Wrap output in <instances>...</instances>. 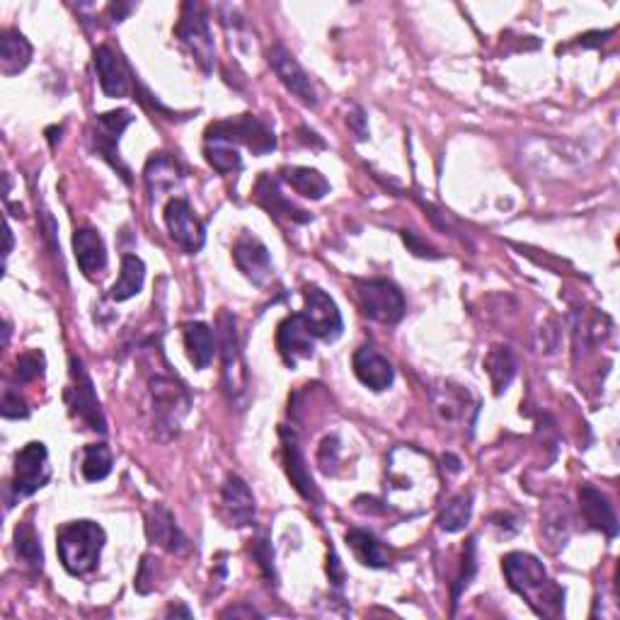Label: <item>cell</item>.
<instances>
[{
	"label": "cell",
	"instance_id": "cell-1",
	"mask_svg": "<svg viewBox=\"0 0 620 620\" xmlns=\"http://www.w3.org/2000/svg\"><path fill=\"white\" fill-rule=\"evenodd\" d=\"M439 492L436 465L417 446H395L388 456L386 507L415 516L434 502Z\"/></svg>",
	"mask_w": 620,
	"mask_h": 620
},
{
	"label": "cell",
	"instance_id": "cell-2",
	"mask_svg": "<svg viewBox=\"0 0 620 620\" xmlns=\"http://www.w3.org/2000/svg\"><path fill=\"white\" fill-rule=\"evenodd\" d=\"M509 587L541 618H560L565 611V589L545 572L543 562L531 553H509L502 558Z\"/></svg>",
	"mask_w": 620,
	"mask_h": 620
},
{
	"label": "cell",
	"instance_id": "cell-3",
	"mask_svg": "<svg viewBox=\"0 0 620 620\" xmlns=\"http://www.w3.org/2000/svg\"><path fill=\"white\" fill-rule=\"evenodd\" d=\"M105 541V528L95 524V521L83 519L63 524L56 533V548H59L63 570L73 574V577H85V574L95 572L97 565H100Z\"/></svg>",
	"mask_w": 620,
	"mask_h": 620
},
{
	"label": "cell",
	"instance_id": "cell-4",
	"mask_svg": "<svg viewBox=\"0 0 620 620\" xmlns=\"http://www.w3.org/2000/svg\"><path fill=\"white\" fill-rule=\"evenodd\" d=\"M148 403H151L155 432H163L168 439L180 429L192 398H189V390L170 371H155L148 376Z\"/></svg>",
	"mask_w": 620,
	"mask_h": 620
},
{
	"label": "cell",
	"instance_id": "cell-5",
	"mask_svg": "<svg viewBox=\"0 0 620 620\" xmlns=\"http://www.w3.org/2000/svg\"><path fill=\"white\" fill-rule=\"evenodd\" d=\"M175 37L192 54L194 63L202 68L204 76H211L216 66V47L209 30V17H206L202 3H197V0L182 3L180 20L175 25Z\"/></svg>",
	"mask_w": 620,
	"mask_h": 620
},
{
	"label": "cell",
	"instance_id": "cell-6",
	"mask_svg": "<svg viewBox=\"0 0 620 620\" xmlns=\"http://www.w3.org/2000/svg\"><path fill=\"white\" fill-rule=\"evenodd\" d=\"M218 352H221L223 390L231 400L243 398L248 393V369H245L243 352L238 342V320L228 310L218 313Z\"/></svg>",
	"mask_w": 620,
	"mask_h": 620
},
{
	"label": "cell",
	"instance_id": "cell-7",
	"mask_svg": "<svg viewBox=\"0 0 620 620\" xmlns=\"http://www.w3.org/2000/svg\"><path fill=\"white\" fill-rule=\"evenodd\" d=\"M357 303L366 318L383 325H395L405 318V296L388 279H357L354 281Z\"/></svg>",
	"mask_w": 620,
	"mask_h": 620
},
{
	"label": "cell",
	"instance_id": "cell-8",
	"mask_svg": "<svg viewBox=\"0 0 620 620\" xmlns=\"http://www.w3.org/2000/svg\"><path fill=\"white\" fill-rule=\"evenodd\" d=\"M206 141H223V143H243L255 155H267L277 151V136L267 124L260 122L252 114H240V117L221 119L206 129Z\"/></svg>",
	"mask_w": 620,
	"mask_h": 620
},
{
	"label": "cell",
	"instance_id": "cell-9",
	"mask_svg": "<svg viewBox=\"0 0 620 620\" xmlns=\"http://www.w3.org/2000/svg\"><path fill=\"white\" fill-rule=\"evenodd\" d=\"M134 124V117H131L129 109H114V112L97 114L93 129H90V146H93V153L100 155L102 160H107L114 170L119 172V177L131 185V170L126 168L119 158V139L129 126Z\"/></svg>",
	"mask_w": 620,
	"mask_h": 620
},
{
	"label": "cell",
	"instance_id": "cell-10",
	"mask_svg": "<svg viewBox=\"0 0 620 620\" xmlns=\"http://www.w3.org/2000/svg\"><path fill=\"white\" fill-rule=\"evenodd\" d=\"M68 373H71V381L66 388V403L71 407L73 415H78L95 432L105 434L107 432V419L102 412L100 398H97V390L90 373L85 371V364L78 357L68 359Z\"/></svg>",
	"mask_w": 620,
	"mask_h": 620
},
{
	"label": "cell",
	"instance_id": "cell-11",
	"mask_svg": "<svg viewBox=\"0 0 620 620\" xmlns=\"http://www.w3.org/2000/svg\"><path fill=\"white\" fill-rule=\"evenodd\" d=\"M51 478L49 451L42 441H30L22 446L15 456V473H13V492L15 497H32L34 492L42 490Z\"/></svg>",
	"mask_w": 620,
	"mask_h": 620
},
{
	"label": "cell",
	"instance_id": "cell-12",
	"mask_svg": "<svg viewBox=\"0 0 620 620\" xmlns=\"http://www.w3.org/2000/svg\"><path fill=\"white\" fill-rule=\"evenodd\" d=\"M303 301H306V308H303L301 315L313 337L323 342H335L344 330V320L337 303L318 286H306Z\"/></svg>",
	"mask_w": 620,
	"mask_h": 620
},
{
	"label": "cell",
	"instance_id": "cell-13",
	"mask_svg": "<svg viewBox=\"0 0 620 620\" xmlns=\"http://www.w3.org/2000/svg\"><path fill=\"white\" fill-rule=\"evenodd\" d=\"M165 226H168L170 238L175 245H180L187 255H197L206 243V226L204 221L194 214L192 204L187 199H170L165 204Z\"/></svg>",
	"mask_w": 620,
	"mask_h": 620
},
{
	"label": "cell",
	"instance_id": "cell-14",
	"mask_svg": "<svg viewBox=\"0 0 620 620\" xmlns=\"http://www.w3.org/2000/svg\"><path fill=\"white\" fill-rule=\"evenodd\" d=\"M267 59H269V66H272V71L277 73L279 83L284 85V88L289 90L298 102H303V105L310 109L318 107V93H315L313 80H310L306 68L296 61V56L291 54L284 44H274V47H269Z\"/></svg>",
	"mask_w": 620,
	"mask_h": 620
},
{
	"label": "cell",
	"instance_id": "cell-15",
	"mask_svg": "<svg viewBox=\"0 0 620 620\" xmlns=\"http://www.w3.org/2000/svg\"><path fill=\"white\" fill-rule=\"evenodd\" d=\"M233 262L238 272L255 286H264L274 277V264L272 257H269L267 245L250 231H243L235 238Z\"/></svg>",
	"mask_w": 620,
	"mask_h": 620
},
{
	"label": "cell",
	"instance_id": "cell-16",
	"mask_svg": "<svg viewBox=\"0 0 620 620\" xmlns=\"http://www.w3.org/2000/svg\"><path fill=\"white\" fill-rule=\"evenodd\" d=\"M279 439H281V458H284V470L289 475L294 490L310 504H320V492L315 485L313 473H310L306 456H303L301 444H298V436L294 429L279 427Z\"/></svg>",
	"mask_w": 620,
	"mask_h": 620
},
{
	"label": "cell",
	"instance_id": "cell-17",
	"mask_svg": "<svg viewBox=\"0 0 620 620\" xmlns=\"http://www.w3.org/2000/svg\"><path fill=\"white\" fill-rule=\"evenodd\" d=\"M221 519L228 528H245L257 521L255 495L240 475L228 473L221 487Z\"/></svg>",
	"mask_w": 620,
	"mask_h": 620
},
{
	"label": "cell",
	"instance_id": "cell-18",
	"mask_svg": "<svg viewBox=\"0 0 620 620\" xmlns=\"http://www.w3.org/2000/svg\"><path fill=\"white\" fill-rule=\"evenodd\" d=\"M313 332L308 330L306 320L301 313L289 315V318L281 320L277 330V349L279 357L289 369H296L301 361L313 359L315 344H313Z\"/></svg>",
	"mask_w": 620,
	"mask_h": 620
},
{
	"label": "cell",
	"instance_id": "cell-19",
	"mask_svg": "<svg viewBox=\"0 0 620 620\" xmlns=\"http://www.w3.org/2000/svg\"><path fill=\"white\" fill-rule=\"evenodd\" d=\"M255 202L260 204L262 209L274 218V221H289V223L313 221V216H310L308 211H303L301 206H296L291 199H286L284 194H281L279 182L274 180L272 175H267V172H262L260 180H257Z\"/></svg>",
	"mask_w": 620,
	"mask_h": 620
},
{
	"label": "cell",
	"instance_id": "cell-20",
	"mask_svg": "<svg viewBox=\"0 0 620 620\" xmlns=\"http://www.w3.org/2000/svg\"><path fill=\"white\" fill-rule=\"evenodd\" d=\"M146 533L148 541L153 545H160L163 550H168L172 555H185L189 550L187 536L182 533V528L177 526L175 516L168 507L163 504H153L151 512L146 516Z\"/></svg>",
	"mask_w": 620,
	"mask_h": 620
},
{
	"label": "cell",
	"instance_id": "cell-21",
	"mask_svg": "<svg viewBox=\"0 0 620 620\" xmlns=\"http://www.w3.org/2000/svg\"><path fill=\"white\" fill-rule=\"evenodd\" d=\"M97 78H100V88L107 97H126L131 93V73L112 47H97L93 54Z\"/></svg>",
	"mask_w": 620,
	"mask_h": 620
},
{
	"label": "cell",
	"instance_id": "cell-22",
	"mask_svg": "<svg viewBox=\"0 0 620 620\" xmlns=\"http://www.w3.org/2000/svg\"><path fill=\"white\" fill-rule=\"evenodd\" d=\"M579 509H582V516L589 524V528L601 531L606 538L618 536L616 509H613L611 499H608L601 490H596L594 485L579 487Z\"/></svg>",
	"mask_w": 620,
	"mask_h": 620
},
{
	"label": "cell",
	"instance_id": "cell-23",
	"mask_svg": "<svg viewBox=\"0 0 620 620\" xmlns=\"http://www.w3.org/2000/svg\"><path fill=\"white\" fill-rule=\"evenodd\" d=\"M352 366H354V376H357L366 388L376 390V393H381V390H388L390 386H393V381H395L393 364H390L383 354H378L373 347L357 349V352H354Z\"/></svg>",
	"mask_w": 620,
	"mask_h": 620
},
{
	"label": "cell",
	"instance_id": "cell-24",
	"mask_svg": "<svg viewBox=\"0 0 620 620\" xmlns=\"http://www.w3.org/2000/svg\"><path fill=\"white\" fill-rule=\"evenodd\" d=\"M73 250H76V260L80 272L85 277H97L107 269V248L102 235L95 231V228L83 226L73 233Z\"/></svg>",
	"mask_w": 620,
	"mask_h": 620
},
{
	"label": "cell",
	"instance_id": "cell-25",
	"mask_svg": "<svg viewBox=\"0 0 620 620\" xmlns=\"http://www.w3.org/2000/svg\"><path fill=\"white\" fill-rule=\"evenodd\" d=\"M182 337H185L187 357L194 364V369L204 371L209 369L218 352V342L206 323H185L182 325Z\"/></svg>",
	"mask_w": 620,
	"mask_h": 620
},
{
	"label": "cell",
	"instance_id": "cell-26",
	"mask_svg": "<svg viewBox=\"0 0 620 620\" xmlns=\"http://www.w3.org/2000/svg\"><path fill=\"white\" fill-rule=\"evenodd\" d=\"M32 61V44L17 30H5L0 34V71L13 78L25 71Z\"/></svg>",
	"mask_w": 620,
	"mask_h": 620
},
{
	"label": "cell",
	"instance_id": "cell-27",
	"mask_svg": "<svg viewBox=\"0 0 620 620\" xmlns=\"http://www.w3.org/2000/svg\"><path fill=\"white\" fill-rule=\"evenodd\" d=\"M143 177H146L148 192H151L153 197H158V194L168 192V189L180 185L182 170L172 155L153 153L151 158H148L146 170H143Z\"/></svg>",
	"mask_w": 620,
	"mask_h": 620
},
{
	"label": "cell",
	"instance_id": "cell-28",
	"mask_svg": "<svg viewBox=\"0 0 620 620\" xmlns=\"http://www.w3.org/2000/svg\"><path fill=\"white\" fill-rule=\"evenodd\" d=\"M347 545L352 548L354 558H357L364 567H371V570H386L390 565L383 543L378 541L371 531H366V528H349Z\"/></svg>",
	"mask_w": 620,
	"mask_h": 620
},
{
	"label": "cell",
	"instance_id": "cell-29",
	"mask_svg": "<svg viewBox=\"0 0 620 620\" xmlns=\"http://www.w3.org/2000/svg\"><path fill=\"white\" fill-rule=\"evenodd\" d=\"M143 281H146V264H143L141 257L124 255L122 257V272H119V279L114 281V286L109 289V298H112V301H117V303L129 301V298L141 294Z\"/></svg>",
	"mask_w": 620,
	"mask_h": 620
},
{
	"label": "cell",
	"instance_id": "cell-30",
	"mask_svg": "<svg viewBox=\"0 0 620 620\" xmlns=\"http://www.w3.org/2000/svg\"><path fill=\"white\" fill-rule=\"evenodd\" d=\"M485 369L495 395H502L509 388V383L514 381L519 361H516V354L509 347H492L485 359Z\"/></svg>",
	"mask_w": 620,
	"mask_h": 620
},
{
	"label": "cell",
	"instance_id": "cell-31",
	"mask_svg": "<svg viewBox=\"0 0 620 620\" xmlns=\"http://www.w3.org/2000/svg\"><path fill=\"white\" fill-rule=\"evenodd\" d=\"M570 512H567V504L565 499L562 502H555L550 504L548 509H545L543 519H541V533L543 538L548 541L550 550H560L565 548L567 538H570Z\"/></svg>",
	"mask_w": 620,
	"mask_h": 620
},
{
	"label": "cell",
	"instance_id": "cell-32",
	"mask_svg": "<svg viewBox=\"0 0 620 620\" xmlns=\"http://www.w3.org/2000/svg\"><path fill=\"white\" fill-rule=\"evenodd\" d=\"M281 180L294 187L298 194H303L306 199H315V202L330 194V182L325 180L323 172L313 168H284L281 170Z\"/></svg>",
	"mask_w": 620,
	"mask_h": 620
},
{
	"label": "cell",
	"instance_id": "cell-33",
	"mask_svg": "<svg viewBox=\"0 0 620 620\" xmlns=\"http://www.w3.org/2000/svg\"><path fill=\"white\" fill-rule=\"evenodd\" d=\"M473 519V492H463V495L453 497L439 514V528L446 533H458Z\"/></svg>",
	"mask_w": 620,
	"mask_h": 620
},
{
	"label": "cell",
	"instance_id": "cell-34",
	"mask_svg": "<svg viewBox=\"0 0 620 620\" xmlns=\"http://www.w3.org/2000/svg\"><path fill=\"white\" fill-rule=\"evenodd\" d=\"M112 451L107 449L105 444H90L83 449V463H80V470H83V478L88 482H100L105 480L109 473H112Z\"/></svg>",
	"mask_w": 620,
	"mask_h": 620
},
{
	"label": "cell",
	"instance_id": "cell-35",
	"mask_svg": "<svg viewBox=\"0 0 620 620\" xmlns=\"http://www.w3.org/2000/svg\"><path fill=\"white\" fill-rule=\"evenodd\" d=\"M204 158L218 175H233V172L243 168V158H240L231 143L204 141Z\"/></svg>",
	"mask_w": 620,
	"mask_h": 620
},
{
	"label": "cell",
	"instance_id": "cell-36",
	"mask_svg": "<svg viewBox=\"0 0 620 620\" xmlns=\"http://www.w3.org/2000/svg\"><path fill=\"white\" fill-rule=\"evenodd\" d=\"M15 553L20 555L32 570H42L44 567V553H42V541H39L37 531L32 524H20L15 528Z\"/></svg>",
	"mask_w": 620,
	"mask_h": 620
},
{
	"label": "cell",
	"instance_id": "cell-37",
	"mask_svg": "<svg viewBox=\"0 0 620 620\" xmlns=\"http://www.w3.org/2000/svg\"><path fill=\"white\" fill-rule=\"evenodd\" d=\"M475 574H478V541H475V538H470L468 545H465V550H463L461 570H458L456 582H453V587H451L453 611H456L458 599H461V594H463V591L470 587V582H473V577H475Z\"/></svg>",
	"mask_w": 620,
	"mask_h": 620
},
{
	"label": "cell",
	"instance_id": "cell-38",
	"mask_svg": "<svg viewBox=\"0 0 620 620\" xmlns=\"http://www.w3.org/2000/svg\"><path fill=\"white\" fill-rule=\"evenodd\" d=\"M44 369H47V359H44L42 352L32 349V352H25L17 357L15 364V378L20 383H32L37 378L44 376Z\"/></svg>",
	"mask_w": 620,
	"mask_h": 620
},
{
	"label": "cell",
	"instance_id": "cell-39",
	"mask_svg": "<svg viewBox=\"0 0 620 620\" xmlns=\"http://www.w3.org/2000/svg\"><path fill=\"white\" fill-rule=\"evenodd\" d=\"M337 463H340V436L330 434V436H325L323 444H320L318 465H320V468H323V473L332 475V473H335Z\"/></svg>",
	"mask_w": 620,
	"mask_h": 620
},
{
	"label": "cell",
	"instance_id": "cell-40",
	"mask_svg": "<svg viewBox=\"0 0 620 620\" xmlns=\"http://www.w3.org/2000/svg\"><path fill=\"white\" fill-rule=\"evenodd\" d=\"M0 415L5 419H25L30 417V410H27V403L20 398L15 388H5L3 390V403H0Z\"/></svg>",
	"mask_w": 620,
	"mask_h": 620
},
{
	"label": "cell",
	"instance_id": "cell-41",
	"mask_svg": "<svg viewBox=\"0 0 620 620\" xmlns=\"http://www.w3.org/2000/svg\"><path fill=\"white\" fill-rule=\"evenodd\" d=\"M252 558L257 560V565L262 567L264 577L267 579H277V572H274V553H272V545H269L267 538H260L252 545Z\"/></svg>",
	"mask_w": 620,
	"mask_h": 620
},
{
	"label": "cell",
	"instance_id": "cell-42",
	"mask_svg": "<svg viewBox=\"0 0 620 620\" xmlns=\"http://www.w3.org/2000/svg\"><path fill=\"white\" fill-rule=\"evenodd\" d=\"M403 240H405L407 250H410L412 255H417V257H429V260H436V257H439V252H436V250L432 248V245L427 243V240L419 238L417 233L403 231Z\"/></svg>",
	"mask_w": 620,
	"mask_h": 620
},
{
	"label": "cell",
	"instance_id": "cell-43",
	"mask_svg": "<svg viewBox=\"0 0 620 620\" xmlns=\"http://www.w3.org/2000/svg\"><path fill=\"white\" fill-rule=\"evenodd\" d=\"M349 129L354 131L357 141H366L369 139V122H366V112L361 107H354V112L347 117Z\"/></svg>",
	"mask_w": 620,
	"mask_h": 620
},
{
	"label": "cell",
	"instance_id": "cell-44",
	"mask_svg": "<svg viewBox=\"0 0 620 620\" xmlns=\"http://www.w3.org/2000/svg\"><path fill=\"white\" fill-rule=\"evenodd\" d=\"M327 574H330V582L335 584L337 589H342L344 584V570H342V562L337 558L335 548L330 545V558H327Z\"/></svg>",
	"mask_w": 620,
	"mask_h": 620
},
{
	"label": "cell",
	"instance_id": "cell-45",
	"mask_svg": "<svg viewBox=\"0 0 620 620\" xmlns=\"http://www.w3.org/2000/svg\"><path fill=\"white\" fill-rule=\"evenodd\" d=\"M134 13V5L131 3H112V5H107V17H109V22H112V25H119V22L124 20L126 15H131Z\"/></svg>",
	"mask_w": 620,
	"mask_h": 620
},
{
	"label": "cell",
	"instance_id": "cell-46",
	"mask_svg": "<svg viewBox=\"0 0 620 620\" xmlns=\"http://www.w3.org/2000/svg\"><path fill=\"white\" fill-rule=\"evenodd\" d=\"M240 616L252 618V616H260V613H257L252 606H243V604L233 606V608H226V611L221 613V618H240Z\"/></svg>",
	"mask_w": 620,
	"mask_h": 620
},
{
	"label": "cell",
	"instance_id": "cell-47",
	"mask_svg": "<svg viewBox=\"0 0 620 620\" xmlns=\"http://www.w3.org/2000/svg\"><path fill=\"white\" fill-rule=\"evenodd\" d=\"M298 134H301V141L306 143V146H315V148H325V141L320 139L318 134H315L313 129H308V126H301L298 129Z\"/></svg>",
	"mask_w": 620,
	"mask_h": 620
},
{
	"label": "cell",
	"instance_id": "cell-48",
	"mask_svg": "<svg viewBox=\"0 0 620 620\" xmlns=\"http://www.w3.org/2000/svg\"><path fill=\"white\" fill-rule=\"evenodd\" d=\"M168 616H185V618H192V611H189L187 606H182V601H175V604H170V608H168Z\"/></svg>",
	"mask_w": 620,
	"mask_h": 620
},
{
	"label": "cell",
	"instance_id": "cell-49",
	"mask_svg": "<svg viewBox=\"0 0 620 620\" xmlns=\"http://www.w3.org/2000/svg\"><path fill=\"white\" fill-rule=\"evenodd\" d=\"M444 461H449V463H451V465H449L451 473H458V470H461V461H458L456 456H451V453H449V456H444Z\"/></svg>",
	"mask_w": 620,
	"mask_h": 620
},
{
	"label": "cell",
	"instance_id": "cell-50",
	"mask_svg": "<svg viewBox=\"0 0 620 620\" xmlns=\"http://www.w3.org/2000/svg\"><path fill=\"white\" fill-rule=\"evenodd\" d=\"M5 238H8V243H5V255H10V250H13V231H10V226H5Z\"/></svg>",
	"mask_w": 620,
	"mask_h": 620
}]
</instances>
